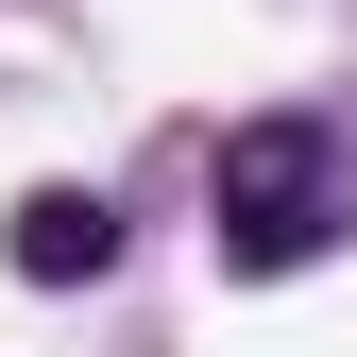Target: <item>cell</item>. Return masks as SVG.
Returning <instances> with one entry per match:
<instances>
[{
	"instance_id": "6da1fadb",
	"label": "cell",
	"mask_w": 357,
	"mask_h": 357,
	"mask_svg": "<svg viewBox=\"0 0 357 357\" xmlns=\"http://www.w3.org/2000/svg\"><path fill=\"white\" fill-rule=\"evenodd\" d=\"M204 238H221V273H324L357 238V137L324 102L238 119V137L204 153Z\"/></svg>"
},
{
	"instance_id": "7a4b0ae2",
	"label": "cell",
	"mask_w": 357,
	"mask_h": 357,
	"mask_svg": "<svg viewBox=\"0 0 357 357\" xmlns=\"http://www.w3.org/2000/svg\"><path fill=\"white\" fill-rule=\"evenodd\" d=\"M0 255H17L34 289H85V273H119V204H102V188H17Z\"/></svg>"
}]
</instances>
